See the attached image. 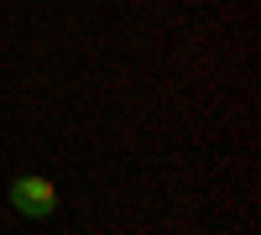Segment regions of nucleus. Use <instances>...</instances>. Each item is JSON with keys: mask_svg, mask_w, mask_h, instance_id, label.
I'll return each instance as SVG.
<instances>
[{"mask_svg": "<svg viewBox=\"0 0 261 235\" xmlns=\"http://www.w3.org/2000/svg\"><path fill=\"white\" fill-rule=\"evenodd\" d=\"M11 204H16V215H27V220H47L58 209V183L42 178V173H21L11 183Z\"/></svg>", "mask_w": 261, "mask_h": 235, "instance_id": "1", "label": "nucleus"}]
</instances>
